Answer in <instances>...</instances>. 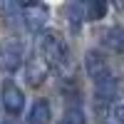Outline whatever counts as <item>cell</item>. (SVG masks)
<instances>
[{
	"mask_svg": "<svg viewBox=\"0 0 124 124\" xmlns=\"http://www.w3.org/2000/svg\"><path fill=\"white\" fill-rule=\"evenodd\" d=\"M40 50L50 65H65L67 62V45L60 32H45L40 40Z\"/></svg>",
	"mask_w": 124,
	"mask_h": 124,
	"instance_id": "6da1fadb",
	"label": "cell"
},
{
	"mask_svg": "<svg viewBox=\"0 0 124 124\" xmlns=\"http://www.w3.org/2000/svg\"><path fill=\"white\" fill-rule=\"evenodd\" d=\"M23 65V42L15 37H8L0 42V70L3 72H15Z\"/></svg>",
	"mask_w": 124,
	"mask_h": 124,
	"instance_id": "7a4b0ae2",
	"label": "cell"
},
{
	"mask_svg": "<svg viewBox=\"0 0 124 124\" xmlns=\"http://www.w3.org/2000/svg\"><path fill=\"white\" fill-rule=\"evenodd\" d=\"M23 20H25V25L32 30V32H37V30H42L47 25L50 10L42 3H27V5H23Z\"/></svg>",
	"mask_w": 124,
	"mask_h": 124,
	"instance_id": "3957f363",
	"label": "cell"
},
{
	"mask_svg": "<svg viewBox=\"0 0 124 124\" xmlns=\"http://www.w3.org/2000/svg\"><path fill=\"white\" fill-rule=\"evenodd\" d=\"M0 99H3V107L8 114H20L25 107V94H23V89H20L15 82H5L3 85V94H0Z\"/></svg>",
	"mask_w": 124,
	"mask_h": 124,
	"instance_id": "277c9868",
	"label": "cell"
},
{
	"mask_svg": "<svg viewBox=\"0 0 124 124\" xmlns=\"http://www.w3.org/2000/svg\"><path fill=\"white\" fill-rule=\"evenodd\" d=\"M47 72H50V62L42 57V55H32L27 60V65H25V77L30 85H42V79L47 77Z\"/></svg>",
	"mask_w": 124,
	"mask_h": 124,
	"instance_id": "5b68a950",
	"label": "cell"
},
{
	"mask_svg": "<svg viewBox=\"0 0 124 124\" xmlns=\"http://www.w3.org/2000/svg\"><path fill=\"white\" fill-rule=\"evenodd\" d=\"M85 70H87L89 79H94V82H99V79H104V77L112 75L109 67H107V60L99 52H94V50H89V52L85 55Z\"/></svg>",
	"mask_w": 124,
	"mask_h": 124,
	"instance_id": "8992f818",
	"label": "cell"
},
{
	"mask_svg": "<svg viewBox=\"0 0 124 124\" xmlns=\"http://www.w3.org/2000/svg\"><path fill=\"white\" fill-rule=\"evenodd\" d=\"M50 119H52V109L47 99H37L27 112V124H50Z\"/></svg>",
	"mask_w": 124,
	"mask_h": 124,
	"instance_id": "52a82bcc",
	"label": "cell"
},
{
	"mask_svg": "<svg viewBox=\"0 0 124 124\" xmlns=\"http://www.w3.org/2000/svg\"><path fill=\"white\" fill-rule=\"evenodd\" d=\"M94 92H97L99 99L112 102V99H117V94H119V85H117V79L109 75V77H104V79L94 82Z\"/></svg>",
	"mask_w": 124,
	"mask_h": 124,
	"instance_id": "ba28073f",
	"label": "cell"
},
{
	"mask_svg": "<svg viewBox=\"0 0 124 124\" xmlns=\"http://www.w3.org/2000/svg\"><path fill=\"white\" fill-rule=\"evenodd\" d=\"M104 45L114 52H124V27H109L104 32Z\"/></svg>",
	"mask_w": 124,
	"mask_h": 124,
	"instance_id": "9c48e42d",
	"label": "cell"
},
{
	"mask_svg": "<svg viewBox=\"0 0 124 124\" xmlns=\"http://www.w3.org/2000/svg\"><path fill=\"white\" fill-rule=\"evenodd\" d=\"M3 13H5V20H8V25H13V23H17V20H23V5L5 3V5H3Z\"/></svg>",
	"mask_w": 124,
	"mask_h": 124,
	"instance_id": "30bf717a",
	"label": "cell"
},
{
	"mask_svg": "<svg viewBox=\"0 0 124 124\" xmlns=\"http://www.w3.org/2000/svg\"><path fill=\"white\" fill-rule=\"evenodd\" d=\"M67 15H70V27L79 30V25H82V5H67Z\"/></svg>",
	"mask_w": 124,
	"mask_h": 124,
	"instance_id": "8fae6325",
	"label": "cell"
},
{
	"mask_svg": "<svg viewBox=\"0 0 124 124\" xmlns=\"http://www.w3.org/2000/svg\"><path fill=\"white\" fill-rule=\"evenodd\" d=\"M107 13V5L104 3H89L87 5V20H102Z\"/></svg>",
	"mask_w": 124,
	"mask_h": 124,
	"instance_id": "7c38bea8",
	"label": "cell"
},
{
	"mask_svg": "<svg viewBox=\"0 0 124 124\" xmlns=\"http://www.w3.org/2000/svg\"><path fill=\"white\" fill-rule=\"evenodd\" d=\"M112 117H114L119 124H124V107H114L112 109Z\"/></svg>",
	"mask_w": 124,
	"mask_h": 124,
	"instance_id": "4fadbf2b",
	"label": "cell"
},
{
	"mask_svg": "<svg viewBox=\"0 0 124 124\" xmlns=\"http://www.w3.org/2000/svg\"><path fill=\"white\" fill-rule=\"evenodd\" d=\"M57 124H72V122H70V119H60Z\"/></svg>",
	"mask_w": 124,
	"mask_h": 124,
	"instance_id": "5bb4252c",
	"label": "cell"
}]
</instances>
